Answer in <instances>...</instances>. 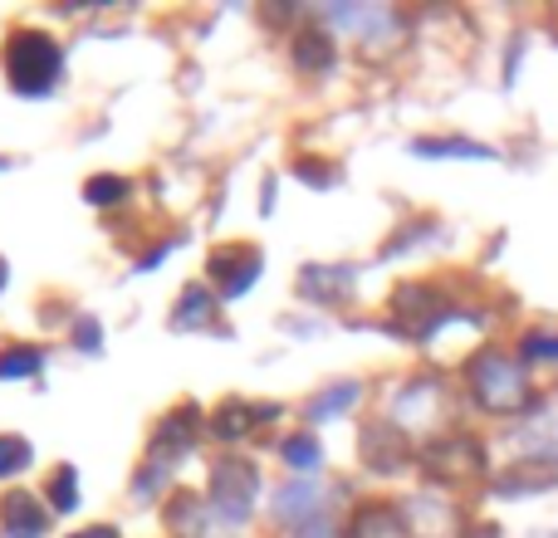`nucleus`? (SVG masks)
<instances>
[{
  "instance_id": "obj_25",
  "label": "nucleus",
  "mask_w": 558,
  "mask_h": 538,
  "mask_svg": "<svg viewBox=\"0 0 558 538\" xmlns=\"http://www.w3.org/2000/svg\"><path fill=\"white\" fill-rule=\"evenodd\" d=\"M74 343L88 347V353H98V343H104V338H98V323H94V318H84V323L74 328Z\"/></svg>"
},
{
  "instance_id": "obj_26",
  "label": "nucleus",
  "mask_w": 558,
  "mask_h": 538,
  "mask_svg": "<svg viewBox=\"0 0 558 538\" xmlns=\"http://www.w3.org/2000/svg\"><path fill=\"white\" fill-rule=\"evenodd\" d=\"M299 176H304L308 186H333V182H338V172H328V167H318V172H314V167H308V162L299 167Z\"/></svg>"
},
{
  "instance_id": "obj_10",
  "label": "nucleus",
  "mask_w": 558,
  "mask_h": 538,
  "mask_svg": "<svg viewBox=\"0 0 558 538\" xmlns=\"http://www.w3.org/2000/svg\"><path fill=\"white\" fill-rule=\"evenodd\" d=\"M0 529H5V538H45L49 514L35 494L10 490L5 500H0Z\"/></svg>"
},
{
  "instance_id": "obj_19",
  "label": "nucleus",
  "mask_w": 558,
  "mask_h": 538,
  "mask_svg": "<svg viewBox=\"0 0 558 538\" xmlns=\"http://www.w3.org/2000/svg\"><path fill=\"white\" fill-rule=\"evenodd\" d=\"M279 455H284V465H294L299 475H308V470L324 465V445H318V436H289V441L279 445Z\"/></svg>"
},
{
  "instance_id": "obj_6",
  "label": "nucleus",
  "mask_w": 558,
  "mask_h": 538,
  "mask_svg": "<svg viewBox=\"0 0 558 538\" xmlns=\"http://www.w3.org/2000/svg\"><path fill=\"white\" fill-rule=\"evenodd\" d=\"M392 323L407 338H432L446 323V298L432 284H402L392 294Z\"/></svg>"
},
{
  "instance_id": "obj_15",
  "label": "nucleus",
  "mask_w": 558,
  "mask_h": 538,
  "mask_svg": "<svg viewBox=\"0 0 558 538\" xmlns=\"http://www.w3.org/2000/svg\"><path fill=\"white\" fill-rule=\"evenodd\" d=\"M294 64L304 69V74L328 69V64H333V35H328V29H318V25L299 29V35H294Z\"/></svg>"
},
{
  "instance_id": "obj_13",
  "label": "nucleus",
  "mask_w": 558,
  "mask_h": 538,
  "mask_svg": "<svg viewBox=\"0 0 558 538\" xmlns=\"http://www.w3.org/2000/svg\"><path fill=\"white\" fill-rule=\"evenodd\" d=\"M514 455H520V461H534L539 470H554L558 465V416H544V421L514 431Z\"/></svg>"
},
{
  "instance_id": "obj_7",
  "label": "nucleus",
  "mask_w": 558,
  "mask_h": 538,
  "mask_svg": "<svg viewBox=\"0 0 558 538\" xmlns=\"http://www.w3.org/2000/svg\"><path fill=\"white\" fill-rule=\"evenodd\" d=\"M279 421V406L275 402H251V396H231V402H221L211 412V436L216 441H245V436H255L260 426Z\"/></svg>"
},
{
  "instance_id": "obj_1",
  "label": "nucleus",
  "mask_w": 558,
  "mask_h": 538,
  "mask_svg": "<svg viewBox=\"0 0 558 538\" xmlns=\"http://www.w3.org/2000/svg\"><path fill=\"white\" fill-rule=\"evenodd\" d=\"M471 396L495 416H514L534 406V387L524 377V363L514 353H500V347H485L471 363Z\"/></svg>"
},
{
  "instance_id": "obj_4",
  "label": "nucleus",
  "mask_w": 558,
  "mask_h": 538,
  "mask_svg": "<svg viewBox=\"0 0 558 538\" xmlns=\"http://www.w3.org/2000/svg\"><path fill=\"white\" fill-rule=\"evenodd\" d=\"M422 470L432 480H446V485H461V480H475L485 475V445L475 436H436L426 451H416Z\"/></svg>"
},
{
  "instance_id": "obj_2",
  "label": "nucleus",
  "mask_w": 558,
  "mask_h": 538,
  "mask_svg": "<svg viewBox=\"0 0 558 538\" xmlns=\"http://www.w3.org/2000/svg\"><path fill=\"white\" fill-rule=\"evenodd\" d=\"M59 74H64V49H59L54 39L39 35V29H20V35H10L5 78H10L15 94H25V98L49 94V88L59 84Z\"/></svg>"
},
{
  "instance_id": "obj_9",
  "label": "nucleus",
  "mask_w": 558,
  "mask_h": 538,
  "mask_svg": "<svg viewBox=\"0 0 558 538\" xmlns=\"http://www.w3.org/2000/svg\"><path fill=\"white\" fill-rule=\"evenodd\" d=\"M318 500H324V480L318 475H294L289 485H279L275 494V519L279 524H304L318 514Z\"/></svg>"
},
{
  "instance_id": "obj_20",
  "label": "nucleus",
  "mask_w": 558,
  "mask_h": 538,
  "mask_svg": "<svg viewBox=\"0 0 558 538\" xmlns=\"http://www.w3.org/2000/svg\"><path fill=\"white\" fill-rule=\"evenodd\" d=\"M49 504H54L59 514H69L78 504V470L74 465H59L54 480H49Z\"/></svg>"
},
{
  "instance_id": "obj_22",
  "label": "nucleus",
  "mask_w": 558,
  "mask_h": 538,
  "mask_svg": "<svg viewBox=\"0 0 558 538\" xmlns=\"http://www.w3.org/2000/svg\"><path fill=\"white\" fill-rule=\"evenodd\" d=\"M128 196V182L123 176H88V186H84V201H94V206H118Z\"/></svg>"
},
{
  "instance_id": "obj_16",
  "label": "nucleus",
  "mask_w": 558,
  "mask_h": 538,
  "mask_svg": "<svg viewBox=\"0 0 558 538\" xmlns=\"http://www.w3.org/2000/svg\"><path fill=\"white\" fill-rule=\"evenodd\" d=\"M216 318V298L206 294L202 284H186L182 298H177L172 308V328H182V333H192V328H206Z\"/></svg>"
},
{
  "instance_id": "obj_18",
  "label": "nucleus",
  "mask_w": 558,
  "mask_h": 538,
  "mask_svg": "<svg viewBox=\"0 0 558 538\" xmlns=\"http://www.w3.org/2000/svg\"><path fill=\"white\" fill-rule=\"evenodd\" d=\"M353 402H357V382H333L328 392H318L314 402H308V416H314V421H333V416H343Z\"/></svg>"
},
{
  "instance_id": "obj_8",
  "label": "nucleus",
  "mask_w": 558,
  "mask_h": 538,
  "mask_svg": "<svg viewBox=\"0 0 558 538\" xmlns=\"http://www.w3.org/2000/svg\"><path fill=\"white\" fill-rule=\"evenodd\" d=\"M357 461H363L373 475H397L407 461H412L402 426H387V421L363 426V436H357Z\"/></svg>"
},
{
  "instance_id": "obj_14",
  "label": "nucleus",
  "mask_w": 558,
  "mask_h": 538,
  "mask_svg": "<svg viewBox=\"0 0 558 538\" xmlns=\"http://www.w3.org/2000/svg\"><path fill=\"white\" fill-rule=\"evenodd\" d=\"M196 436H202V412H196V406H177V412L157 426V455H167V461H172V455L192 451Z\"/></svg>"
},
{
  "instance_id": "obj_27",
  "label": "nucleus",
  "mask_w": 558,
  "mask_h": 538,
  "mask_svg": "<svg viewBox=\"0 0 558 538\" xmlns=\"http://www.w3.org/2000/svg\"><path fill=\"white\" fill-rule=\"evenodd\" d=\"M74 538H118L113 524H94V529H84V534H74Z\"/></svg>"
},
{
  "instance_id": "obj_23",
  "label": "nucleus",
  "mask_w": 558,
  "mask_h": 538,
  "mask_svg": "<svg viewBox=\"0 0 558 538\" xmlns=\"http://www.w3.org/2000/svg\"><path fill=\"white\" fill-rule=\"evenodd\" d=\"M29 465V441L25 436H0V480L5 475H20Z\"/></svg>"
},
{
  "instance_id": "obj_11",
  "label": "nucleus",
  "mask_w": 558,
  "mask_h": 538,
  "mask_svg": "<svg viewBox=\"0 0 558 538\" xmlns=\"http://www.w3.org/2000/svg\"><path fill=\"white\" fill-rule=\"evenodd\" d=\"M299 294L314 304H343L353 294V269L348 265H304L299 269Z\"/></svg>"
},
{
  "instance_id": "obj_5",
  "label": "nucleus",
  "mask_w": 558,
  "mask_h": 538,
  "mask_svg": "<svg viewBox=\"0 0 558 538\" xmlns=\"http://www.w3.org/2000/svg\"><path fill=\"white\" fill-rule=\"evenodd\" d=\"M260 269H265V255L255 250V245H221V250H211V260H206V279L216 284V294L241 298L255 289Z\"/></svg>"
},
{
  "instance_id": "obj_17",
  "label": "nucleus",
  "mask_w": 558,
  "mask_h": 538,
  "mask_svg": "<svg viewBox=\"0 0 558 538\" xmlns=\"http://www.w3.org/2000/svg\"><path fill=\"white\" fill-rule=\"evenodd\" d=\"M412 152L416 157H485V162H490L495 147L471 143V137H416Z\"/></svg>"
},
{
  "instance_id": "obj_24",
  "label": "nucleus",
  "mask_w": 558,
  "mask_h": 538,
  "mask_svg": "<svg viewBox=\"0 0 558 538\" xmlns=\"http://www.w3.org/2000/svg\"><path fill=\"white\" fill-rule=\"evenodd\" d=\"M520 357L524 363H558V333H524Z\"/></svg>"
},
{
  "instance_id": "obj_28",
  "label": "nucleus",
  "mask_w": 558,
  "mask_h": 538,
  "mask_svg": "<svg viewBox=\"0 0 558 538\" xmlns=\"http://www.w3.org/2000/svg\"><path fill=\"white\" fill-rule=\"evenodd\" d=\"M5 274H10V269H5V260H0V289H5Z\"/></svg>"
},
{
  "instance_id": "obj_12",
  "label": "nucleus",
  "mask_w": 558,
  "mask_h": 538,
  "mask_svg": "<svg viewBox=\"0 0 558 538\" xmlns=\"http://www.w3.org/2000/svg\"><path fill=\"white\" fill-rule=\"evenodd\" d=\"M348 538H416V529L397 504H363L348 524Z\"/></svg>"
},
{
  "instance_id": "obj_21",
  "label": "nucleus",
  "mask_w": 558,
  "mask_h": 538,
  "mask_svg": "<svg viewBox=\"0 0 558 538\" xmlns=\"http://www.w3.org/2000/svg\"><path fill=\"white\" fill-rule=\"evenodd\" d=\"M39 347H5V353H0V377H29V372H39Z\"/></svg>"
},
{
  "instance_id": "obj_3",
  "label": "nucleus",
  "mask_w": 558,
  "mask_h": 538,
  "mask_svg": "<svg viewBox=\"0 0 558 538\" xmlns=\"http://www.w3.org/2000/svg\"><path fill=\"white\" fill-rule=\"evenodd\" d=\"M211 510L221 514L226 524H245L260 500V475H255L251 461H221L211 470V490H206Z\"/></svg>"
}]
</instances>
